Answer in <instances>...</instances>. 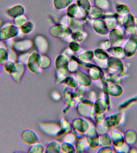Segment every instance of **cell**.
<instances>
[{"mask_svg":"<svg viewBox=\"0 0 137 153\" xmlns=\"http://www.w3.org/2000/svg\"><path fill=\"white\" fill-rule=\"evenodd\" d=\"M20 29L11 23L5 24L0 29V41H5L18 36L20 34Z\"/></svg>","mask_w":137,"mask_h":153,"instance_id":"1","label":"cell"},{"mask_svg":"<svg viewBox=\"0 0 137 153\" xmlns=\"http://www.w3.org/2000/svg\"><path fill=\"white\" fill-rule=\"evenodd\" d=\"M126 56L130 57L137 52V35L132 34L124 46Z\"/></svg>","mask_w":137,"mask_h":153,"instance_id":"2","label":"cell"},{"mask_svg":"<svg viewBox=\"0 0 137 153\" xmlns=\"http://www.w3.org/2000/svg\"><path fill=\"white\" fill-rule=\"evenodd\" d=\"M25 70V65L21 62H15L13 70L9 73L12 79L17 83H20Z\"/></svg>","mask_w":137,"mask_h":153,"instance_id":"3","label":"cell"},{"mask_svg":"<svg viewBox=\"0 0 137 153\" xmlns=\"http://www.w3.org/2000/svg\"><path fill=\"white\" fill-rule=\"evenodd\" d=\"M122 24L126 32L134 34L136 32L135 26L134 17L128 14L124 16L122 20Z\"/></svg>","mask_w":137,"mask_h":153,"instance_id":"4","label":"cell"},{"mask_svg":"<svg viewBox=\"0 0 137 153\" xmlns=\"http://www.w3.org/2000/svg\"><path fill=\"white\" fill-rule=\"evenodd\" d=\"M32 46V43L31 41L25 39L14 42L12 47L15 51L23 52L29 50Z\"/></svg>","mask_w":137,"mask_h":153,"instance_id":"5","label":"cell"},{"mask_svg":"<svg viewBox=\"0 0 137 153\" xmlns=\"http://www.w3.org/2000/svg\"><path fill=\"white\" fill-rule=\"evenodd\" d=\"M21 138L25 143L29 144H33L37 140L35 134L32 130L29 129L23 131L21 135Z\"/></svg>","mask_w":137,"mask_h":153,"instance_id":"6","label":"cell"},{"mask_svg":"<svg viewBox=\"0 0 137 153\" xmlns=\"http://www.w3.org/2000/svg\"><path fill=\"white\" fill-rule=\"evenodd\" d=\"M25 12V9L23 6L17 4L7 10L6 13L10 17L13 19L19 16L23 15Z\"/></svg>","mask_w":137,"mask_h":153,"instance_id":"7","label":"cell"},{"mask_svg":"<svg viewBox=\"0 0 137 153\" xmlns=\"http://www.w3.org/2000/svg\"><path fill=\"white\" fill-rule=\"evenodd\" d=\"M110 39L114 45H121L123 39L122 31L118 29H114L111 32Z\"/></svg>","mask_w":137,"mask_h":153,"instance_id":"8","label":"cell"},{"mask_svg":"<svg viewBox=\"0 0 137 153\" xmlns=\"http://www.w3.org/2000/svg\"><path fill=\"white\" fill-rule=\"evenodd\" d=\"M8 60V52L7 49L5 47H0V64L4 65Z\"/></svg>","mask_w":137,"mask_h":153,"instance_id":"9","label":"cell"},{"mask_svg":"<svg viewBox=\"0 0 137 153\" xmlns=\"http://www.w3.org/2000/svg\"><path fill=\"white\" fill-rule=\"evenodd\" d=\"M111 54L115 57H117L120 59H123L125 58L126 53H125L124 50L123 48L119 47L113 48L111 49Z\"/></svg>","mask_w":137,"mask_h":153,"instance_id":"10","label":"cell"},{"mask_svg":"<svg viewBox=\"0 0 137 153\" xmlns=\"http://www.w3.org/2000/svg\"><path fill=\"white\" fill-rule=\"evenodd\" d=\"M117 12L121 16H125L129 14V9L128 6L124 4L118 5L116 7Z\"/></svg>","mask_w":137,"mask_h":153,"instance_id":"11","label":"cell"},{"mask_svg":"<svg viewBox=\"0 0 137 153\" xmlns=\"http://www.w3.org/2000/svg\"><path fill=\"white\" fill-rule=\"evenodd\" d=\"M13 24L18 27H21L27 22L26 18L24 14L13 18Z\"/></svg>","mask_w":137,"mask_h":153,"instance_id":"12","label":"cell"},{"mask_svg":"<svg viewBox=\"0 0 137 153\" xmlns=\"http://www.w3.org/2000/svg\"><path fill=\"white\" fill-rule=\"evenodd\" d=\"M72 1L73 0H54V4L56 8H62L69 5Z\"/></svg>","mask_w":137,"mask_h":153,"instance_id":"13","label":"cell"},{"mask_svg":"<svg viewBox=\"0 0 137 153\" xmlns=\"http://www.w3.org/2000/svg\"><path fill=\"white\" fill-rule=\"evenodd\" d=\"M33 25L31 22H27L20 27V30L24 33H28L31 32L33 29Z\"/></svg>","mask_w":137,"mask_h":153,"instance_id":"14","label":"cell"},{"mask_svg":"<svg viewBox=\"0 0 137 153\" xmlns=\"http://www.w3.org/2000/svg\"><path fill=\"white\" fill-rule=\"evenodd\" d=\"M7 50L8 52V60L14 62H17V56L15 51L10 48H8Z\"/></svg>","mask_w":137,"mask_h":153,"instance_id":"15","label":"cell"},{"mask_svg":"<svg viewBox=\"0 0 137 153\" xmlns=\"http://www.w3.org/2000/svg\"><path fill=\"white\" fill-rule=\"evenodd\" d=\"M15 62L8 60L4 65L5 70L9 74L14 68V65H15Z\"/></svg>","mask_w":137,"mask_h":153,"instance_id":"16","label":"cell"},{"mask_svg":"<svg viewBox=\"0 0 137 153\" xmlns=\"http://www.w3.org/2000/svg\"><path fill=\"white\" fill-rule=\"evenodd\" d=\"M29 55L28 53L22 54L20 55L18 57V62H21L23 64L25 65L26 62H28L29 58Z\"/></svg>","mask_w":137,"mask_h":153,"instance_id":"17","label":"cell"},{"mask_svg":"<svg viewBox=\"0 0 137 153\" xmlns=\"http://www.w3.org/2000/svg\"><path fill=\"white\" fill-rule=\"evenodd\" d=\"M97 4L100 7L103 8H108L109 7V3L108 0H96Z\"/></svg>","mask_w":137,"mask_h":153,"instance_id":"18","label":"cell"},{"mask_svg":"<svg viewBox=\"0 0 137 153\" xmlns=\"http://www.w3.org/2000/svg\"><path fill=\"white\" fill-rule=\"evenodd\" d=\"M78 2L79 5L84 7L85 6L88 7L90 6L88 0H78Z\"/></svg>","mask_w":137,"mask_h":153,"instance_id":"19","label":"cell"},{"mask_svg":"<svg viewBox=\"0 0 137 153\" xmlns=\"http://www.w3.org/2000/svg\"><path fill=\"white\" fill-rule=\"evenodd\" d=\"M135 26L136 30L137 32V18L134 17Z\"/></svg>","mask_w":137,"mask_h":153,"instance_id":"20","label":"cell"},{"mask_svg":"<svg viewBox=\"0 0 137 153\" xmlns=\"http://www.w3.org/2000/svg\"><path fill=\"white\" fill-rule=\"evenodd\" d=\"M2 65H1V64H0V74H1V72H2Z\"/></svg>","mask_w":137,"mask_h":153,"instance_id":"21","label":"cell"},{"mask_svg":"<svg viewBox=\"0 0 137 153\" xmlns=\"http://www.w3.org/2000/svg\"><path fill=\"white\" fill-rule=\"evenodd\" d=\"M1 19H0V27H1Z\"/></svg>","mask_w":137,"mask_h":153,"instance_id":"22","label":"cell"},{"mask_svg":"<svg viewBox=\"0 0 137 153\" xmlns=\"http://www.w3.org/2000/svg\"><path fill=\"white\" fill-rule=\"evenodd\" d=\"M2 44H1V41H0V47H1L2 46Z\"/></svg>","mask_w":137,"mask_h":153,"instance_id":"23","label":"cell"}]
</instances>
